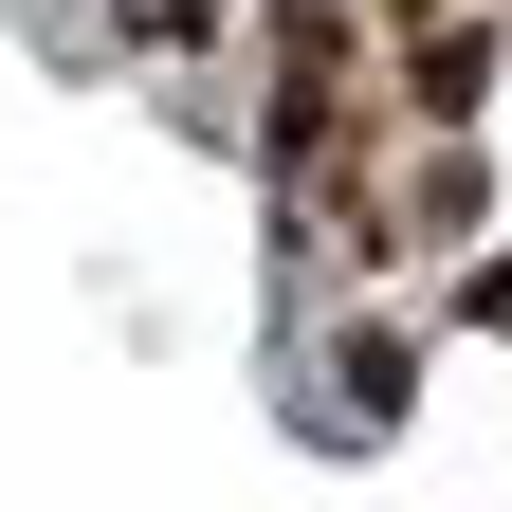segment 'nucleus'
<instances>
[{
	"label": "nucleus",
	"mask_w": 512,
	"mask_h": 512,
	"mask_svg": "<svg viewBox=\"0 0 512 512\" xmlns=\"http://www.w3.org/2000/svg\"><path fill=\"white\" fill-rule=\"evenodd\" d=\"M476 74H494V37H421L403 55V110H476Z\"/></svg>",
	"instance_id": "obj_1"
}]
</instances>
